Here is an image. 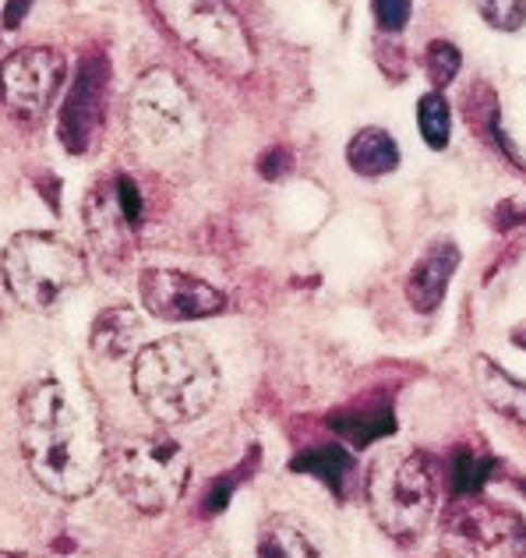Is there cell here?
<instances>
[{
  "label": "cell",
  "mask_w": 526,
  "mask_h": 558,
  "mask_svg": "<svg viewBox=\"0 0 526 558\" xmlns=\"http://www.w3.org/2000/svg\"><path fill=\"white\" fill-rule=\"evenodd\" d=\"M19 435L33 477L57 498H82L103 474V452L61 381H36L19 403Z\"/></svg>",
  "instance_id": "1"
},
{
  "label": "cell",
  "mask_w": 526,
  "mask_h": 558,
  "mask_svg": "<svg viewBox=\"0 0 526 558\" xmlns=\"http://www.w3.org/2000/svg\"><path fill=\"white\" fill-rule=\"evenodd\" d=\"M138 403L159 424H187L206 417L219 400V368L216 357L198 340L167 336L138 350L131 368Z\"/></svg>",
  "instance_id": "2"
},
{
  "label": "cell",
  "mask_w": 526,
  "mask_h": 558,
  "mask_svg": "<svg viewBox=\"0 0 526 558\" xmlns=\"http://www.w3.org/2000/svg\"><path fill=\"white\" fill-rule=\"evenodd\" d=\"M0 276L25 312L50 315L85 283V258L64 238L25 230L8 241L0 255Z\"/></svg>",
  "instance_id": "3"
},
{
  "label": "cell",
  "mask_w": 526,
  "mask_h": 558,
  "mask_svg": "<svg viewBox=\"0 0 526 558\" xmlns=\"http://www.w3.org/2000/svg\"><path fill=\"white\" fill-rule=\"evenodd\" d=\"M368 506L386 534L396 541H417L435 520L438 506L431 460L417 449L382 452L368 477Z\"/></svg>",
  "instance_id": "4"
},
{
  "label": "cell",
  "mask_w": 526,
  "mask_h": 558,
  "mask_svg": "<svg viewBox=\"0 0 526 558\" xmlns=\"http://www.w3.org/2000/svg\"><path fill=\"white\" fill-rule=\"evenodd\" d=\"M117 495L145 517L167 512L187 488L192 460L170 438H135L124 442L107 463Z\"/></svg>",
  "instance_id": "5"
},
{
  "label": "cell",
  "mask_w": 526,
  "mask_h": 558,
  "mask_svg": "<svg viewBox=\"0 0 526 558\" xmlns=\"http://www.w3.org/2000/svg\"><path fill=\"white\" fill-rule=\"evenodd\" d=\"M127 121L142 149L152 156H181L198 138L192 99L167 71H149L138 82Z\"/></svg>",
  "instance_id": "6"
},
{
  "label": "cell",
  "mask_w": 526,
  "mask_h": 558,
  "mask_svg": "<svg viewBox=\"0 0 526 558\" xmlns=\"http://www.w3.org/2000/svg\"><path fill=\"white\" fill-rule=\"evenodd\" d=\"M445 548L452 558H526V520L477 495L463 498L445 512Z\"/></svg>",
  "instance_id": "7"
},
{
  "label": "cell",
  "mask_w": 526,
  "mask_h": 558,
  "mask_svg": "<svg viewBox=\"0 0 526 558\" xmlns=\"http://www.w3.org/2000/svg\"><path fill=\"white\" fill-rule=\"evenodd\" d=\"M156 8L201 57L223 68H247V36L227 0H156Z\"/></svg>",
  "instance_id": "8"
},
{
  "label": "cell",
  "mask_w": 526,
  "mask_h": 558,
  "mask_svg": "<svg viewBox=\"0 0 526 558\" xmlns=\"http://www.w3.org/2000/svg\"><path fill=\"white\" fill-rule=\"evenodd\" d=\"M64 71L68 64L61 50L25 47L0 64V99L14 117L36 121V117L47 113L57 89H61Z\"/></svg>",
  "instance_id": "9"
},
{
  "label": "cell",
  "mask_w": 526,
  "mask_h": 558,
  "mask_svg": "<svg viewBox=\"0 0 526 558\" xmlns=\"http://www.w3.org/2000/svg\"><path fill=\"white\" fill-rule=\"evenodd\" d=\"M142 304L163 322H198L223 315L227 298L212 283L178 269H145L138 276Z\"/></svg>",
  "instance_id": "10"
},
{
  "label": "cell",
  "mask_w": 526,
  "mask_h": 558,
  "mask_svg": "<svg viewBox=\"0 0 526 558\" xmlns=\"http://www.w3.org/2000/svg\"><path fill=\"white\" fill-rule=\"evenodd\" d=\"M107 78L110 64L103 53H85L78 78L71 85L61 110V142L68 153H89L99 124L107 117Z\"/></svg>",
  "instance_id": "11"
},
{
  "label": "cell",
  "mask_w": 526,
  "mask_h": 558,
  "mask_svg": "<svg viewBox=\"0 0 526 558\" xmlns=\"http://www.w3.org/2000/svg\"><path fill=\"white\" fill-rule=\"evenodd\" d=\"M85 223L99 252H117L124 238L142 223V191L127 173H113L110 181L96 184L85 202Z\"/></svg>",
  "instance_id": "12"
},
{
  "label": "cell",
  "mask_w": 526,
  "mask_h": 558,
  "mask_svg": "<svg viewBox=\"0 0 526 558\" xmlns=\"http://www.w3.org/2000/svg\"><path fill=\"white\" fill-rule=\"evenodd\" d=\"M460 266V247L452 241H438L417 258V266L406 276V298L420 315H435L445 301L449 279Z\"/></svg>",
  "instance_id": "13"
},
{
  "label": "cell",
  "mask_w": 526,
  "mask_h": 558,
  "mask_svg": "<svg viewBox=\"0 0 526 558\" xmlns=\"http://www.w3.org/2000/svg\"><path fill=\"white\" fill-rule=\"evenodd\" d=\"M474 381L491 410L513 417L516 424H526V381L502 372L491 357L474 361Z\"/></svg>",
  "instance_id": "14"
},
{
  "label": "cell",
  "mask_w": 526,
  "mask_h": 558,
  "mask_svg": "<svg viewBox=\"0 0 526 558\" xmlns=\"http://www.w3.org/2000/svg\"><path fill=\"white\" fill-rule=\"evenodd\" d=\"M329 428L335 435H343L350 446L368 449L378 438H386L396 432V414H392L389 403H375V407H346L335 410L329 417Z\"/></svg>",
  "instance_id": "15"
},
{
  "label": "cell",
  "mask_w": 526,
  "mask_h": 558,
  "mask_svg": "<svg viewBox=\"0 0 526 558\" xmlns=\"http://www.w3.org/2000/svg\"><path fill=\"white\" fill-rule=\"evenodd\" d=\"M346 163L360 178H382L400 167V145L382 128H364L346 145Z\"/></svg>",
  "instance_id": "16"
},
{
  "label": "cell",
  "mask_w": 526,
  "mask_h": 558,
  "mask_svg": "<svg viewBox=\"0 0 526 558\" xmlns=\"http://www.w3.org/2000/svg\"><path fill=\"white\" fill-rule=\"evenodd\" d=\"M354 457L343 449V446H315V449H304L301 457L290 460V470L297 474H311L315 481H321L332 495H346V481L354 477Z\"/></svg>",
  "instance_id": "17"
},
{
  "label": "cell",
  "mask_w": 526,
  "mask_h": 558,
  "mask_svg": "<svg viewBox=\"0 0 526 558\" xmlns=\"http://www.w3.org/2000/svg\"><path fill=\"white\" fill-rule=\"evenodd\" d=\"M258 558H321L315 541L301 531L297 523H290L283 517L269 520L258 534Z\"/></svg>",
  "instance_id": "18"
},
{
  "label": "cell",
  "mask_w": 526,
  "mask_h": 558,
  "mask_svg": "<svg viewBox=\"0 0 526 558\" xmlns=\"http://www.w3.org/2000/svg\"><path fill=\"white\" fill-rule=\"evenodd\" d=\"M135 336H138V322L131 318L127 307H113L103 312L93 326V350L103 357H127L135 350Z\"/></svg>",
  "instance_id": "19"
},
{
  "label": "cell",
  "mask_w": 526,
  "mask_h": 558,
  "mask_svg": "<svg viewBox=\"0 0 526 558\" xmlns=\"http://www.w3.org/2000/svg\"><path fill=\"white\" fill-rule=\"evenodd\" d=\"M417 124H420V135L431 149H445L449 135H452V113H449V102L442 93H428L420 96L417 102Z\"/></svg>",
  "instance_id": "20"
},
{
  "label": "cell",
  "mask_w": 526,
  "mask_h": 558,
  "mask_svg": "<svg viewBox=\"0 0 526 558\" xmlns=\"http://www.w3.org/2000/svg\"><path fill=\"white\" fill-rule=\"evenodd\" d=\"M491 470H494L491 457H480L474 449H460L456 457H452V492L460 498H474L480 488H485Z\"/></svg>",
  "instance_id": "21"
},
{
  "label": "cell",
  "mask_w": 526,
  "mask_h": 558,
  "mask_svg": "<svg viewBox=\"0 0 526 558\" xmlns=\"http://www.w3.org/2000/svg\"><path fill=\"white\" fill-rule=\"evenodd\" d=\"M474 8L491 28H502V33H516L526 22V0H474Z\"/></svg>",
  "instance_id": "22"
},
{
  "label": "cell",
  "mask_w": 526,
  "mask_h": 558,
  "mask_svg": "<svg viewBox=\"0 0 526 558\" xmlns=\"http://www.w3.org/2000/svg\"><path fill=\"white\" fill-rule=\"evenodd\" d=\"M460 64H463V57H460L456 47H452V43H445V39L428 43V53H424V68H428V75H431L435 85H449L452 78L460 75Z\"/></svg>",
  "instance_id": "23"
},
{
  "label": "cell",
  "mask_w": 526,
  "mask_h": 558,
  "mask_svg": "<svg viewBox=\"0 0 526 558\" xmlns=\"http://www.w3.org/2000/svg\"><path fill=\"white\" fill-rule=\"evenodd\" d=\"M375 22L386 28V33H400V28L411 22V0H371Z\"/></svg>",
  "instance_id": "24"
},
{
  "label": "cell",
  "mask_w": 526,
  "mask_h": 558,
  "mask_svg": "<svg viewBox=\"0 0 526 558\" xmlns=\"http://www.w3.org/2000/svg\"><path fill=\"white\" fill-rule=\"evenodd\" d=\"M25 8H28V0H11L8 11H4V25H8V28H14V14H19V19H22Z\"/></svg>",
  "instance_id": "25"
},
{
  "label": "cell",
  "mask_w": 526,
  "mask_h": 558,
  "mask_svg": "<svg viewBox=\"0 0 526 558\" xmlns=\"http://www.w3.org/2000/svg\"><path fill=\"white\" fill-rule=\"evenodd\" d=\"M513 343L526 350V332H513Z\"/></svg>",
  "instance_id": "26"
},
{
  "label": "cell",
  "mask_w": 526,
  "mask_h": 558,
  "mask_svg": "<svg viewBox=\"0 0 526 558\" xmlns=\"http://www.w3.org/2000/svg\"><path fill=\"white\" fill-rule=\"evenodd\" d=\"M0 558H36V555H11V551H4Z\"/></svg>",
  "instance_id": "27"
}]
</instances>
